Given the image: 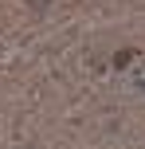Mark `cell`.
Masks as SVG:
<instances>
[{
	"mask_svg": "<svg viewBox=\"0 0 145 149\" xmlns=\"http://www.w3.org/2000/svg\"><path fill=\"white\" fill-rule=\"evenodd\" d=\"M141 51H133V47H122V51H114V71H122V67H130L133 59H137Z\"/></svg>",
	"mask_w": 145,
	"mask_h": 149,
	"instance_id": "cell-1",
	"label": "cell"
},
{
	"mask_svg": "<svg viewBox=\"0 0 145 149\" xmlns=\"http://www.w3.org/2000/svg\"><path fill=\"white\" fill-rule=\"evenodd\" d=\"M47 4H51V0H31V8H35V12H43Z\"/></svg>",
	"mask_w": 145,
	"mask_h": 149,
	"instance_id": "cell-2",
	"label": "cell"
}]
</instances>
